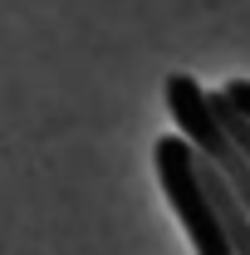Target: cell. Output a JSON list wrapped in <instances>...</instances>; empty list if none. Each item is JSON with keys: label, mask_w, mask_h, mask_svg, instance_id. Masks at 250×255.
Returning a JSON list of instances; mask_svg holds the SVG:
<instances>
[{"label": "cell", "mask_w": 250, "mask_h": 255, "mask_svg": "<svg viewBox=\"0 0 250 255\" xmlns=\"http://www.w3.org/2000/svg\"><path fill=\"white\" fill-rule=\"evenodd\" d=\"M152 167H157V182H162V191H167L177 221L187 226L191 251L196 255H236V246H231V236H226V226H221V216H216V206H211V196H206V187H201L196 147H191L182 132L157 137Z\"/></svg>", "instance_id": "cell-1"}, {"label": "cell", "mask_w": 250, "mask_h": 255, "mask_svg": "<svg viewBox=\"0 0 250 255\" xmlns=\"http://www.w3.org/2000/svg\"><path fill=\"white\" fill-rule=\"evenodd\" d=\"M167 113L177 118V132L241 191V201L250 206V157L241 152V142L226 132V123H221L216 108H211V94L191 74H172L167 79Z\"/></svg>", "instance_id": "cell-2"}, {"label": "cell", "mask_w": 250, "mask_h": 255, "mask_svg": "<svg viewBox=\"0 0 250 255\" xmlns=\"http://www.w3.org/2000/svg\"><path fill=\"white\" fill-rule=\"evenodd\" d=\"M226 98L236 103V113L250 118V79H231V84H226Z\"/></svg>", "instance_id": "cell-3"}]
</instances>
